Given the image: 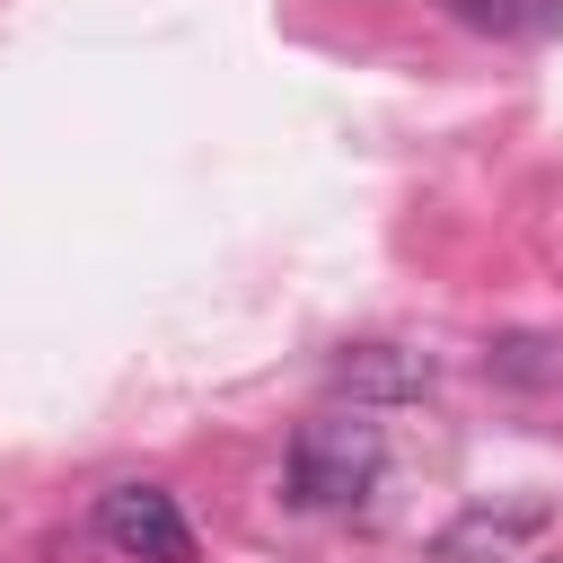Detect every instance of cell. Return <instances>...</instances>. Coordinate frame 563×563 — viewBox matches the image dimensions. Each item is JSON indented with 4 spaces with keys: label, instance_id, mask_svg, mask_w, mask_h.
<instances>
[{
    "label": "cell",
    "instance_id": "5",
    "mask_svg": "<svg viewBox=\"0 0 563 563\" xmlns=\"http://www.w3.org/2000/svg\"><path fill=\"white\" fill-rule=\"evenodd\" d=\"M466 26H493V35H545L563 26V0H449Z\"/></svg>",
    "mask_w": 563,
    "mask_h": 563
},
{
    "label": "cell",
    "instance_id": "4",
    "mask_svg": "<svg viewBox=\"0 0 563 563\" xmlns=\"http://www.w3.org/2000/svg\"><path fill=\"white\" fill-rule=\"evenodd\" d=\"M334 387L343 396H422L431 387V361L422 352H396V343H361L334 361Z\"/></svg>",
    "mask_w": 563,
    "mask_h": 563
},
{
    "label": "cell",
    "instance_id": "1",
    "mask_svg": "<svg viewBox=\"0 0 563 563\" xmlns=\"http://www.w3.org/2000/svg\"><path fill=\"white\" fill-rule=\"evenodd\" d=\"M378 475H387V440L361 413H317L290 440V493L308 510H352V501H369Z\"/></svg>",
    "mask_w": 563,
    "mask_h": 563
},
{
    "label": "cell",
    "instance_id": "2",
    "mask_svg": "<svg viewBox=\"0 0 563 563\" xmlns=\"http://www.w3.org/2000/svg\"><path fill=\"white\" fill-rule=\"evenodd\" d=\"M97 537L123 563H194V528L167 484H106L97 493Z\"/></svg>",
    "mask_w": 563,
    "mask_h": 563
},
{
    "label": "cell",
    "instance_id": "3",
    "mask_svg": "<svg viewBox=\"0 0 563 563\" xmlns=\"http://www.w3.org/2000/svg\"><path fill=\"white\" fill-rule=\"evenodd\" d=\"M537 528H545V501H519V510H466L457 528H440L431 563H493V554L528 545Z\"/></svg>",
    "mask_w": 563,
    "mask_h": 563
},
{
    "label": "cell",
    "instance_id": "6",
    "mask_svg": "<svg viewBox=\"0 0 563 563\" xmlns=\"http://www.w3.org/2000/svg\"><path fill=\"white\" fill-rule=\"evenodd\" d=\"M493 369L501 378H563V343H501Z\"/></svg>",
    "mask_w": 563,
    "mask_h": 563
}]
</instances>
